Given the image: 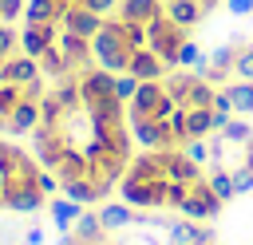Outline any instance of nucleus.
Segmentation results:
<instances>
[{"label":"nucleus","mask_w":253,"mask_h":245,"mask_svg":"<svg viewBox=\"0 0 253 245\" xmlns=\"http://www.w3.org/2000/svg\"><path fill=\"white\" fill-rule=\"evenodd\" d=\"M43 162L28 154L24 146L0 138V209L12 213H36L47 205V194L40 186Z\"/></svg>","instance_id":"39448f33"},{"label":"nucleus","mask_w":253,"mask_h":245,"mask_svg":"<svg viewBox=\"0 0 253 245\" xmlns=\"http://www.w3.org/2000/svg\"><path fill=\"white\" fill-rule=\"evenodd\" d=\"M47 213H51V221H55V229H59V233H67V229L75 225V217L83 213V205H79V202H71V198L63 194L59 202H51V198H47Z\"/></svg>","instance_id":"1a4fd4ad"},{"label":"nucleus","mask_w":253,"mask_h":245,"mask_svg":"<svg viewBox=\"0 0 253 245\" xmlns=\"http://www.w3.org/2000/svg\"><path fill=\"white\" fill-rule=\"evenodd\" d=\"M221 91L229 95V107H233V115H245V119H253V83H249V79H233V83H225Z\"/></svg>","instance_id":"6e6552de"},{"label":"nucleus","mask_w":253,"mask_h":245,"mask_svg":"<svg viewBox=\"0 0 253 245\" xmlns=\"http://www.w3.org/2000/svg\"><path fill=\"white\" fill-rule=\"evenodd\" d=\"M24 241H28V245H43V229H40V225H32V229L24 233Z\"/></svg>","instance_id":"ddd939ff"},{"label":"nucleus","mask_w":253,"mask_h":245,"mask_svg":"<svg viewBox=\"0 0 253 245\" xmlns=\"http://www.w3.org/2000/svg\"><path fill=\"white\" fill-rule=\"evenodd\" d=\"M99 221L107 225V233H119V229H126L130 221H134V205H126V202H99Z\"/></svg>","instance_id":"0eeeda50"},{"label":"nucleus","mask_w":253,"mask_h":245,"mask_svg":"<svg viewBox=\"0 0 253 245\" xmlns=\"http://www.w3.org/2000/svg\"><path fill=\"white\" fill-rule=\"evenodd\" d=\"M166 8H170V16H174L182 28H190V32H194V28H198V24L210 16V12H206L198 0H166Z\"/></svg>","instance_id":"9d476101"},{"label":"nucleus","mask_w":253,"mask_h":245,"mask_svg":"<svg viewBox=\"0 0 253 245\" xmlns=\"http://www.w3.org/2000/svg\"><path fill=\"white\" fill-rule=\"evenodd\" d=\"M206 170H221L233 182V194H253V122L233 115L221 130L206 138Z\"/></svg>","instance_id":"423d86ee"},{"label":"nucleus","mask_w":253,"mask_h":245,"mask_svg":"<svg viewBox=\"0 0 253 245\" xmlns=\"http://www.w3.org/2000/svg\"><path fill=\"white\" fill-rule=\"evenodd\" d=\"M119 194L134 209H166L190 221H213L225 202L210 186V170L186 150H142L130 158Z\"/></svg>","instance_id":"7ed1b4c3"},{"label":"nucleus","mask_w":253,"mask_h":245,"mask_svg":"<svg viewBox=\"0 0 253 245\" xmlns=\"http://www.w3.org/2000/svg\"><path fill=\"white\" fill-rule=\"evenodd\" d=\"M47 87L51 83L24 51L20 32L0 20V134H32Z\"/></svg>","instance_id":"20e7f679"},{"label":"nucleus","mask_w":253,"mask_h":245,"mask_svg":"<svg viewBox=\"0 0 253 245\" xmlns=\"http://www.w3.org/2000/svg\"><path fill=\"white\" fill-rule=\"evenodd\" d=\"M233 79H249L253 83V40L249 43H233Z\"/></svg>","instance_id":"9b49d317"},{"label":"nucleus","mask_w":253,"mask_h":245,"mask_svg":"<svg viewBox=\"0 0 253 245\" xmlns=\"http://www.w3.org/2000/svg\"><path fill=\"white\" fill-rule=\"evenodd\" d=\"M130 134L146 150H182L198 138H210L233 119L229 95L190 67H170L158 79L138 83L126 99Z\"/></svg>","instance_id":"f03ea898"},{"label":"nucleus","mask_w":253,"mask_h":245,"mask_svg":"<svg viewBox=\"0 0 253 245\" xmlns=\"http://www.w3.org/2000/svg\"><path fill=\"white\" fill-rule=\"evenodd\" d=\"M126 99L115 87V75L83 67L47 87L40 103V122L32 130L36 158L59 178L63 194L79 205H99L123 182L130 150Z\"/></svg>","instance_id":"f257e3e1"},{"label":"nucleus","mask_w":253,"mask_h":245,"mask_svg":"<svg viewBox=\"0 0 253 245\" xmlns=\"http://www.w3.org/2000/svg\"><path fill=\"white\" fill-rule=\"evenodd\" d=\"M229 12H253V0H225Z\"/></svg>","instance_id":"4468645a"},{"label":"nucleus","mask_w":253,"mask_h":245,"mask_svg":"<svg viewBox=\"0 0 253 245\" xmlns=\"http://www.w3.org/2000/svg\"><path fill=\"white\" fill-rule=\"evenodd\" d=\"M28 4L24 0H0V20L4 24H12V20H20V12H24Z\"/></svg>","instance_id":"f8f14e48"},{"label":"nucleus","mask_w":253,"mask_h":245,"mask_svg":"<svg viewBox=\"0 0 253 245\" xmlns=\"http://www.w3.org/2000/svg\"><path fill=\"white\" fill-rule=\"evenodd\" d=\"M213 245H217V241H213Z\"/></svg>","instance_id":"2eb2a0df"}]
</instances>
